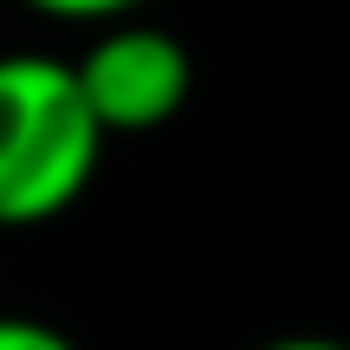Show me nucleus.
<instances>
[{
	"instance_id": "f257e3e1",
	"label": "nucleus",
	"mask_w": 350,
	"mask_h": 350,
	"mask_svg": "<svg viewBox=\"0 0 350 350\" xmlns=\"http://www.w3.org/2000/svg\"><path fill=\"white\" fill-rule=\"evenodd\" d=\"M111 130L85 104L72 59H0V234L46 227L98 182Z\"/></svg>"
},
{
	"instance_id": "f03ea898",
	"label": "nucleus",
	"mask_w": 350,
	"mask_h": 350,
	"mask_svg": "<svg viewBox=\"0 0 350 350\" xmlns=\"http://www.w3.org/2000/svg\"><path fill=\"white\" fill-rule=\"evenodd\" d=\"M85 104L111 137H143V130L175 124V111L195 91V59L175 33L150 20H111L91 33V46L72 59Z\"/></svg>"
},
{
	"instance_id": "7ed1b4c3",
	"label": "nucleus",
	"mask_w": 350,
	"mask_h": 350,
	"mask_svg": "<svg viewBox=\"0 0 350 350\" xmlns=\"http://www.w3.org/2000/svg\"><path fill=\"white\" fill-rule=\"evenodd\" d=\"M20 7L46 13V20H72V26H111V20H130L143 0H20Z\"/></svg>"
},
{
	"instance_id": "20e7f679",
	"label": "nucleus",
	"mask_w": 350,
	"mask_h": 350,
	"mask_svg": "<svg viewBox=\"0 0 350 350\" xmlns=\"http://www.w3.org/2000/svg\"><path fill=\"white\" fill-rule=\"evenodd\" d=\"M0 350H78L59 325L46 318H26V312H0Z\"/></svg>"
},
{
	"instance_id": "39448f33",
	"label": "nucleus",
	"mask_w": 350,
	"mask_h": 350,
	"mask_svg": "<svg viewBox=\"0 0 350 350\" xmlns=\"http://www.w3.org/2000/svg\"><path fill=\"white\" fill-rule=\"evenodd\" d=\"M260 350H350V344H338V338H273Z\"/></svg>"
},
{
	"instance_id": "423d86ee",
	"label": "nucleus",
	"mask_w": 350,
	"mask_h": 350,
	"mask_svg": "<svg viewBox=\"0 0 350 350\" xmlns=\"http://www.w3.org/2000/svg\"><path fill=\"white\" fill-rule=\"evenodd\" d=\"M0 7H7V0H0Z\"/></svg>"
}]
</instances>
